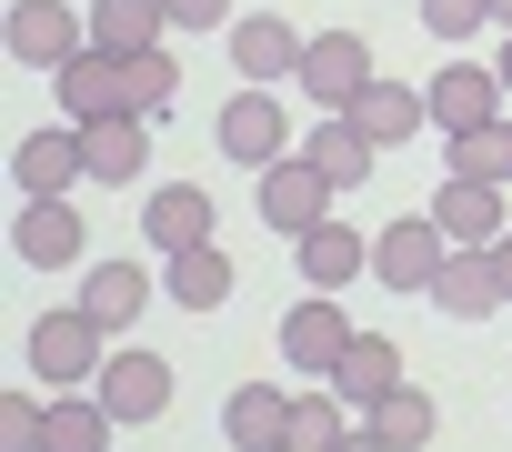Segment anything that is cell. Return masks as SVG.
I'll return each mask as SVG.
<instances>
[{"instance_id": "6da1fadb", "label": "cell", "mask_w": 512, "mask_h": 452, "mask_svg": "<svg viewBox=\"0 0 512 452\" xmlns=\"http://www.w3.org/2000/svg\"><path fill=\"white\" fill-rule=\"evenodd\" d=\"M51 91H61V121H121V111H141V81H131V61L121 51H71L61 71H51Z\"/></svg>"}, {"instance_id": "7a4b0ae2", "label": "cell", "mask_w": 512, "mask_h": 452, "mask_svg": "<svg viewBox=\"0 0 512 452\" xmlns=\"http://www.w3.org/2000/svg\"><path fill=\"white\" fill-rule=\"evenodd\" d=\"M101 342H111V332H101L81 302H71V312H41V322H31V382H51V392L101 382V362H111Z\"/></svg>"}, {"instance_id": "3957f363", "label": "cell", "mask_w": 512, "mask_h": 452, "mask_svg": "<svg viewBox=\"0 0 512 452\" xmlns=\"http://www.w3.org/2000/svg\"><path fill=\"white\" fill-rule=\"evenodd\" d=\"M442 262H452V232H442L432 211H402L392 232H372V272H382L392 292H432Z\"/></svg>"}, {"instance_id": "277c9868", "label": "cell", "mask_w": 512, "mask_h": 452, "mask_svg": "<svg viewBox=\"0 0 512 452\" xmlns=\"http://www.w3.org/2000/svg\"><path fill=\"white\" fill-rule=\"evenodd\" d=\"M422 101H432V131H442V141H462V131L502 121V101H512V91H502V71H482V61H442Z\"/></svg>"}, {"instance_id": "5b68a950", "label": "cell", "mask_w": 512, "mask_h": 452, "mask_svg": "<svg viewBox=\"0 0 512 452\" xmlns=\"http://www.w3.org/2000/svg\"><path fill=\"white\" fill-rule=\"evenodd\" d=\"M211 141H221V161H241V171H272V161L292 151V121H282L272 91H241V101H221Z\"/></svg>"}, {"instance_id": "8992f818", "label": "cell", "mask_w": 512, "mask_h": 452, "mask_svg": "<svg viewBox=\"0 0 512 452\" xmlns=\"http://www.w3.org/2000/svg\"><path fill=\"white\" fill-rule=\"evenodd\" d=\"M352 342H362V332L342 322V292H312V302L282 322V362H292V372H312V382H332Z\"/></svg>"}, {"instance_id": "52a82bcc", "label": "cell", "mask_w": 512, "mask_h": 452, "mask_svg": "<svg viewBox=\"0 0 512 452\" xmlns=\"http://www.w3.org/2000/svg\"><path fill=\"white\" fill-rule=\"evenodd\" d=\"M71 51H91V31H81L71 0H11V61L21 71H61Z\"/></svg>"}, {"instance_id": "ba28073f", "label": "cell", "mask_w": 512, "mask_h": 452, "mask_svg": "<svg viewBox=\"0 0 512 452\" xmlns=\"http://www.w3.org/2000/svg\"><path fill=\"white\" fill-rule=\"evenodd\" d=\"M362 81H372V41H362V31H322V41H302V91H312L322 111H352Z\"/></svg>"}, {"instance_id": "9c48e42d", "label": "cell", "mask_w": 512, "mask_h": 452, "mask_svg": "<svg viewBox=\"0 0 512 452\" xmlns=\"http://www.w3.org/2000/svg\"><path fill=\"white\" fill-rule=\"evenodd\" d=\"M231 71H241L251 91L302 81V31H292L282 11H251V21H231Z\"/></svg>"}, {"instance_id": "30bf717a", "label": "cell", "mask_w": 512, "mask_h": 452, "mask_svg": "<svg viewBox=\"0 0 512 452\" xmlns=\"http://www.w3.org/2000/svg\"><path fill=\"white\" fill-rule=\"evenodd\" d=\"M91 392L111 402V422H161V412H171V362H161V352H111Z\"/></svg>"}, {"instance_id": "8fae6325", "label": "cell", "mask_w": 512, "mask_h": 452, "mask_svg": "<svg viewBox=\"0 0 512 452\" xmlns=\"http://www.w3.org/2000/svg\"><path fill=\"white\" fill-rule=\"evenodd\" d=\"M262 221L302 242L312 221H332V181H322V171H312L302 151H292V161H272V171H262Z\"/></svg>"}, {"instance_id": "7c38bea8", "label": "cell", "mask_w": 512, "mask_h": 452, "mask_svg": "<svg viewBox=\"0 0 512 452\" xmlns=\"http://www.w3.org/2000/svg\"><path fill=\"white\" fill-rule=\"evenodd\" d=\"M81 171H91V151H81V121H61V131H31V141L11 151V181H21L31 201H61Z\"/></svg>"}, {"instance_id": "4fadbf2b", "label": "cell", "mask_w": 512, "mask_h": 452, "mask_svg": "<svg viewBox=\"0 0 512 452\" xmlns=\"http://www.w3.org/2000/svg\"><path fill=\"white\" fill-rule=\"evenodd\" d=\"M432 302H442L452 322H492V312H502V272H492V252H482V242H452V262H442Z\"/></svg>"}, {"instance_id": "5bb4252c", "label": "cell", "mask_w": 512, "mask_h": 452, "mask_svg": "<svg viewBox=\"0 0 512 452\" xmlns=\"http://www.w3.org/2000/svg\"><path fill=\"white\" fill-rule=\"evenodd\" d=\"M221 432H231V452H282V442H292V392L241 382V392L221 402Z\"/></svg>"}, {"instance_id": "9a60e30c", "label": "cell", "mask_w": 512, "mask_h": 452, "mask_svg": "<svg viewBox=\"0 0 512 452\" xmlns=\"http://www.w3.org/2000/svg\"><path fill=\"white\" fill-rule=\"evenodd\" d=\"M141 242H161V262L191 252V242H211V191H191V181L151 191V201H141Z\"/></svg>"}, {"instance_id": "2e32d148", "label": "cell", "mask_w": 512, "mask_h": 452, "mask_svg": "<svg viewBox=\"0 0 512 452\" xmlns=\"http://www.w3.org/2000/svg\"><path fill=\"white\" fill-rule=\"evenodd\" d=\"M432 221H442L452 242H482V252H492V242L512 232V221H502V181H462V171L442 181V201H432Z\"/></svg>"}, {"instance_id": "e0dca14e", "label": "cell", "mask_w": 512, "mask_h": 452, "mask_svg": "<svg viewBox=\"0 0 512 452\" xmlns=\"http://www.w3.org/2000/svg\"><path fill=\"white\" fill-rule=\"evenodd\" d=\"M11 242H21V262H31V272H71L91 232H81V211H71V201H31Z\"/></svg>"}, {"instance_id": "ac0fdd59", "label": "cell", "mask_w": 512, "mask_h": 452, "mask_svg": "<svg viewBox=\"0 0 512 452\" xmlns=\"http://www.w3.org/2000/svg\"><path fill=\"white\" fill-rule=\"evenodd\" d=\"M302 161H312V171H322L332 191H352V181H372V171H382V151L362 141V121H352V111H332V121H322V131L302 141Z\"/></svg>"}, {"instance_id": "d6986e66", "label": "cell", "mask_w": 512, "mask_h": 452, "mask_svg": "<svg viewBox=\"0 0 512 452\" xmlns=\"http://www.w3.org/2000/svg\"><path fill=\"white\" fill-rule=\"evenodd\" d=\"M302 272H312V292H342V282L372 272V242L352 232V221H312L302 232Z\"/></svg>"}, {"instance_id": "ffe728a7", "label": "cell", "mask_w": 512, "mask_h": 452, "mask_svg": "<svg viewBox=\"0 0 512 452\" xmlns=\"http://www.w3.org/2000/svg\"><path fill=\"white\" fill-rule=\"evenodd\" d=\"M352 121H362V141H372V151H392V141H412V131L432 121V101H422V91H402V81H362Z\"/></svg>"}, {"instance_id": "44dd1931", "label": "cell", "mask_w": 512, "mask_h": 452, "mask_svg": "<svg viewBox=\"0 0 512 452\" xmlns=\"http://www.w3.org/2000/svg\"><path fill=\"white\" fill-rule=\"evenodd\" d=\"M81 151H91V181H141L151 161V121L121 111V121H81Z\"/></svg>"}, {"instance_id": "7402d4cb", "label": "cell", "mask_w": 512, "mask_h": 452, "mask_svg": "<svg viewBox=\"0 0 512 452\" xmlns=\"http://www.w3.org/2000/svg\"><path fill=\"white\" fill-rule=\"evenodd\" d=\"M81 312H91L101 332L141 322V312H151V272H141V262H91V282H81Z\"/></svg>"}, {"instance_id": "603a6c76", "label": "cell", "mask_w": 512, "mask_h": 452, "mask_svg": "<svg viewBox=\"0 0 512 452\" xmlns=\"http://www.w3.org/2000/svg\"><path fill=\"white\" fill-rule=\"evenodd\" d=\"M332 392H342L352 412H372V402H392V392H402V352H392L382 332H362V342L342 352V372H332Z\"/></svg>"}, {"instance_id": "cb8c5ba5", "label": "cell", "mask_w": 512, "mask_h": 452, "mask_svg": "<svg viewBox=\"0 0 512 452\" xmlns=\"http://www.w3.org/2000/svg\"><path fill=\"white\" fill-rule=\"evenodd\" d=\"M161 31H171L161 0H91V41H101V51H121V61L161 51Z\"/></svg>"}, {"instance_id": "d4e9b609", "label": "cell", "mask_w": 512, "mask_h": 452, "mask_svg": "<svg viewBox=\"0 0 512 452\" xmlns=\"http://www.w3.org/2000/svg\"><path fill=\"white\" fill-rule=\"evenodd\" d=\"M171 302H181V312H221V302H231V252H221V242L171 252Z\"/></svg>"}, {"instance_id": "484cf974", "label": "cell", "mask_w": 512, "mask_h": 452, "mask_svg": "<svg viewBox=\"0 0 512 452\" xmlns=\"http://www.w3.org/2000/svg\"><path fill=\"white\" fill-rule=\"evenodd\" d=\"M362 422H372L392 452H432V422H442V412H432V392H422V382H402V392H392V402H372Z\"/></svg>"}, {"instance_id": "4316f807", "label": "cell", "mask_w": 512, "mask_h": 452, "mask_svg": "<svg viewBox=\"0 0 512 452\" xmlns=\"http://www.w3.org/2000/svg\"><path fill=\"white\" fill-rule=\"evenodd\" d=\"M41 452H111V402H101V392H91V402H51Z\"/></svg>"}, {"instance_id": "83f0119b", "label": "cell", "mask_w": 512, "mask_h": 452, "mask_svg": "<svg viewBox=\"0 0 512 452\" xmlns=\"http://www.w3.org/2000/svg\"><path fill=\"white\" fill-rule=\"evenodd\" d=\"M452 171H462V181H502V191H512V121L462 131V141H452Z\"/></svg>"}, {"instance_id": "f1b7e54d", "label": "cell", "mask_w": 512, "mask_h": 452, "mask_svg": "<svg viewBox=\"0 0 512 452\" xmlns=\"http://www.w3.org/2000/svg\"><path fill=\"white\" fill-rule=\"evenodd\" d=\"M342 442H352V422H342V392H332V382H322L312 402H292V442H282V452H342Z\"/></svg>"}, {"instance_id": "f546056e", "label": "cell", "mask_w": 512, "mask_h": 452, "mask_svg": "<svg viewBox=\"0 0 512 452\" xmlns=\"http://www.w3.org/2000/svg\"><path fill=\"white\" fill-rule=\"evenodd\" d=\"M41 432H51V402L0 392V452H41Z\"/></svg>"}, {"instance_id": "4dcf8cb0", "label": "cell", "mask_w": 512, "mask_h": 452, "mask_svg": "<svg viewBox=\"0 0 512 452\" xmlns=\"http://www.w3.org/2000/svg\"><path fill=\"white\" fill-rule=\"evenodd\" d=\"M131 81H141V121H151V111H171V91H181V61H171V51H141V61H131Z\"/></svg>"}, {"instance_id": "1f68e13d", "label": "cell", "mask_w": 512, "mask_h": 452, "mask_svg": "<svg viewBox=\"0 0 512 452\" xmlns=\"http://www.w3.org/2000/svg\"><path fill=\"white\" fill-rule=\"evenodd\" d=\"M422 21H432L442 41H472V31L492 21V0H422Z\"/></svg>"}, {"instance_id": "d6a6232c", "label": "cell", "mask_w": 512, "mask_h": 452, "mask_svg": "<svg viewBox=\"0 0 512 452\" xmlns=\"http://www.w3.org/2000/svg\"><path fill=\"white\" fill-rule=\"evenodd\" d=\"M161 11H171V31H221L231 0H161Z\"/></svg>"}, {"instance_id": "836d02e7", "label": "cell", "mask_w": 512, "mask_h": 452, "mask_svg": "<svg viewBox=\"0 0 512 452\" xmlns=\"http://www.w3.org/2000/svg\"><path fill=\"white\" fill-rule=\"evenodd\" d=\"M492 272H502V302H512V232L492 242Z\"/></svg>"}, {"instance_id": "e575fe53", "label": "cell", "mask_w": 512, "mask_h": 452, "mask_svg": "<svg viewBox=\"0 0 512 452\" xmlns=\"http://www.w3.org/2000/svg\"><path fill=\"white\" fill-rule=\"evenodd\" d=\"M342 452H392V442H382V432H372V422H362V432H352V442H342Z\"/></svg>"}, {"instance_id": "d590c367", "label": "cell", "mask_w": 512, "mask_h": 452, "mask_svg": "<svg viewBox=\"0 0 512 452\" xmlns=\"http://www.w3.org/2000/svg\"><path fill=\"white\" fill-rule=\"evenodd\" d=\"M492 71H502V91H512V41H502V61H492Z\"/></svg>"}, {"instance_id": "8d00e7d4", "label": "cell", "mask_w": 512, "mask_h": 452, "mask_svg": "<svg viewBox=\"0 0 512 452\" xmlns=\"http://www.w3.org/2000/svg\"><path fill=\"white\" fill-rule=\"evenodd\" d=\"M492 21H502V31H512V0H492Z\"/></svg>"}]
</instances>
